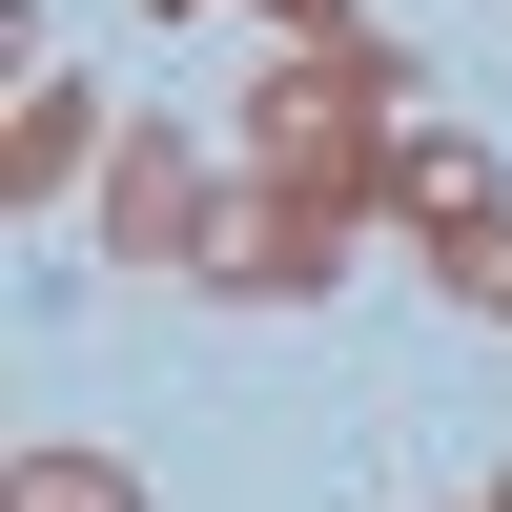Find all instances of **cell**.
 Returning <instances> with one entry per match:
<instances>
[{"mask_svg":"<svg viewBox=\"0 0 512 512\" xmlns=\"http://www.w3.org/2000/svg\"><path fill=\"white\" fill-rule=\"evenodd\" d=\"M205 164H226V144H185V123H123V144H103V246H123V267H205V226H226Z\"/></svg>","mask_w":512,"mask_h":512,"instance_id":"3957f363","label":"cell"},{"mask_svg":"<svg viewBox=\"0 0 512 512\" xmlns=\"http://www.w3.org/2000/svg\"><path fill=\"white\" fill-rule=\"evenodd\" d=\"M349 226H369V205H308V185H246V164H226V226H205V287H226V308H328Z\"/></svg>","mask_w":512,"mask_h":512,"instance_id":"7a4b0ae2","label":"cell"},{"mask_svg":"<svg viewBox=\"0 0 512 512\" xmlns=\"http://www.w3.org/2000/svg\"><path fill=\"white\" fill-rule=\"evenodd\" d=\"M472 512H512V492H472Z\"/></svg>","mask_w":512,"mask_h":512,"instance_id":"9c48e42d","label":"cell"},{"mask_svg":"<svg viewBox=\"0 0 512 512\" xmlns=\"http://www.w3.org/2000/svg\"><path fill=\"white\" fill-rule=\"evenodd\" d=\"M0 512H144V472H123V451H62V431H41L21 472H0Z\"/></svg>","mask_w":512,"mask_h":512,"instance_id":"8992f818","label":"cell"},{"mask_svg":"<svg viewBox=\"0 0 512 512\" xmlns=\"http://www.w3.org/2000/svg\"><path fill=\"white\" fill-rule=\"evenodd\" d=\"M431 267H451V287H472V308L512 328V205H492V226H451V246H431Z\"/></svg>","mask_w":512,"mask_h":512,"instance_id":"52a82bcc","label":"cell"},{"mask_svg":"<svg viewBox=\"0 0 512 512\" xmlns=\"http://www.w3.org/2000/svg\"><path fill=\"white\" fill-rule=\"evenodd\" d=\"M164 21H226V0H164Z\"/></svg>","mask_w":512,"mask_h":512,"instance_id":"ba28073f","label":"cell"},{"mask_svg":"<svg viewBox=\"0 0 512 512\" xmlns=\"http://www.w3.org/2000/svg\"><path fill=\"white\" fill-rule=\"evenodd\" d=\"M103 144H123V123L82 103L62 62H21V103H0V205H21V226H62V205H103Z\"/></svg>","mask_w":512,"mask_h":512,"instance_id":"277c9868","label":"cell"},{"mask_svg":"<svg viewBox=\"0 0 512 512\" xmlns=\"http://www.w3.org/2000/svg\"><path fill=\"white\" fill-rule=\"evenodd\" d=\"M390 144H410V123H390V41H287V82L246 103L226 164H246V185H308V205H369Z\"/></svg>","mask_w":512,"mask_h":512,"instance_id":"6da1fadb","label":"cell"},{"mask_svg":"<svg viewBox=\"0 0 512 512\" xmlns=\"http://www.w3.org/2000/svg\"><path fill=\"white\" fill-rule=\"evenodd\" d=\"M369 205H390V226H431V246H451V226H492V144H451V123H410Z\"/></svg>","mask_w":512,"mask_h":512,"instance_id":"5b68a950","label":"cell"}]
</instances>
